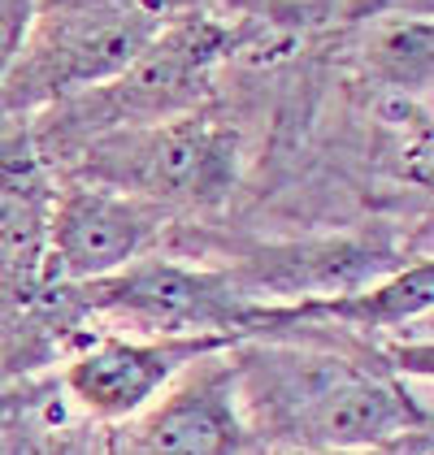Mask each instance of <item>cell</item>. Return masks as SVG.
I'll return each mask as SVG.
<instances>
[{
    "label": "cell",
    "mask_w": 434,
    "mask_h": 455,
    "mask_svg": "<svg viewBox=\"0 0 434 455\" xmlns=\"http://www.w3.org/2000/svg\"><path fill=\"white\" fill-rule=\"evenodd\" d=\"M226 360L261 451H361L434 434L413 390L434 373L430 334L378 343L291 299L265 304Z\"/></svg>",
    "instance_id": "6da1fadb"
},
{
    "label": "cell",
    "mask_w": 434,
    "mask_h": 455,
    "mask_svg": "<svg viewBox=\"0 0 434 455\" xmlns=\"http://www.w3.org/2000/svg\"><path fill=\"white\" fill-rule=\"evenodd\" d=\"M274 36H295V31L261 22V18H239L213 4L182 9L179 18H170L148 39L144 52L131 66H122L113 78L31 117V140L44 152V161L52 165L61 152H70L74 143L92 140V135L122 131V126H148V122L187 113V108L213 100L221 92L226 70L248 48Z\"/></svg>",
    "instance_id": "7a4b0ae2"
},
{
    "label": "cell",
    "mask_w": 434,
    "mask_h": 455,
    "mask_svg": "<svg viewBox=\"0 0 434 455\" xmlns=\"http://www.w3.org/2000/svg\"><path fill=\"white\" fill-rule=\"evenodd\" d=\"M248 165L244 108L217 92L187 113L74 143L52 161V174L140 196L174 221H221L244 191Z\"/></svg>",
    "instance_id": "3957f363"
},
{
    "label": "cell",
    "mask_w": 434,
    "mask_h": 455,
    "mask_svg": "<svg viewBox=\"0 0 434 455\" xmlns=\"http://www.w3.org/2000/svg\"><path fill=\"white\" fill-rule=\"evenodd\" d=\"M205 0H39L36 18L0 74V122H31L44 108L105 83L182 9Z\"/></svg>",
    "instance_id": "277c9868"
},
{
    "label": "cell",
    "mask_w": 434,
    "mask_h": 455,
    "mask_svg": "<svg viewBox=\"0 0 434 455\" xmlns=\"http://www.w3.org/2000/svg\"><path fill=\"white\" fill-rule=\"evenodd\" d=\"M221 347L230 343L213 334H122L87 325L61 355L57 382L78 417L117 425L148 408L191 360Z\"/></svg>",
    "instance_id": "5b68a950"
},
{
    "label": "cell",
    "mask_w": 434,
    "mask_h": 455,
    "mask_svg": "<svg viewBox=\"0 0 434 455\" xmlns=\"http://www.w3.org/2000/svg\"><path fill=\"white\" fill-rule=\"evenodd\" d=\"M253 429L235 399L226 347L191 360L135 417L100 425L96 455H256Z\"/></svg>",
    "instance_id": "8992f818"
},
{
    "label": "cell",
    "mask_w": 434,
    "mask_h": 455,
    "mask_svg": "<svg viewBox=\"0 0 434 455\" xmlns=\"http://www.w3.org/2000/svg\"><path fill=\"white\" fill-rule=\"evenodd\" d=\"M174 217L100 182L57 178L39 282H92L161 247Z\"/></svg>",
    "instance_id": "52a82bcc"
},
{
    "label": "cell",
    "mask_w": 434,
    "mask_h": 455,
    "mask_svg": "<svg viewBox=\"0 0 434 455\" xmlns=\"http://www.w3.org/2000/svg\"><path fill=\"white\" fill-rule=\"evenodd\" d=\"M57 174L31 140V122H0V295L39 286Z\"/></svg>",
    "instance_id": "ba28073f"
},
{
    "label": "cell",
    "mask_w": 434,
    "mask_h": 455,
    "mask_svg": "<svg viewBox=\"0 0 434 455\" xmlns=\"http://www.w3.org/2000/svg\"><path fill=\"white\" fill-rule=\"evenodd\" d=\"M330 61L343 78L396 92L413 100H430L434 87V22L417 13H382L357 27H330Z\"/></svg>",
    "instance_id": "9c48e42d"
},
{
    "label": "cell",
    "mask_w": 434,
    "mask_h": 455,
    "mask_svg": "<svg viewBox=\"0 0 434 455\" xmlns=\"http://www.w3.org/2000/svg\"><path fill=\"white\" fill-rule=\"evenodd\" d=\"M74 412L61 395L57 369L0 390V455H39L57 420Z\"/></svg>",
    "instance_id": "30bf717a"
},
{
    "label": "cell",
    "mask_w": 434,
    "mask_h": 455,
    "mask_svg": "<svg viewBox=\"0 0 434 455\" xmlns=\"http://www.w3.org/2000/svg\"><path fill=\"white\" fill-rule=\"evenodd\" d=\"M96 443H100V425L78 417V412H66L48 429L39 455H96Z\"/></svg>",
    "instance_id": "8fae6325"
},
{
    "label": "cell",
    "mask_w": 434,
    "mask_h": 455,
    "mask_svg": "<svg viewBox=\"0 0 434 455\" xmlns=\"http://www.w3.org/2000/svg\"><path fill=\"white\" fill-rule=\"evenodd\" d=\"M382 13H417V18H430L434 0H339L330 27H357V22L382 18Z\"/></svg>",
    "instance_id": "7c38bea8"
},
{
    "label": "cell",
    "mask_w": 434,
    "mask_h": 455,
    "mask_svg": "<svg viewBox=\"0 0 434 455\" xmlns=\"http://www.w3.org/2000/svg\"><path fill=\"white\" fill-rule=\"evenodd\" d=\"M36 4L39 0H0V74L13 61L18 44L27 36V27L36 18Z\"/></svg>",
    "instance_id": "4fadbf2b"
},
{
    "label": "cell",
    "mask_w": 434,
    "mask_h": 455,
    "mask_svg": "<svg viewBox=\"0 0 434 455\" xmlns=\"http://www.w3.org/2000/svg\"><path fill=\"white\" fill-rule=\"evenodd\" d=\"M256 455H434V434H417L387 447H361V451H256Z\"/></svg>",
    "instance_id": "5bb4252c"
}]
</instances>
